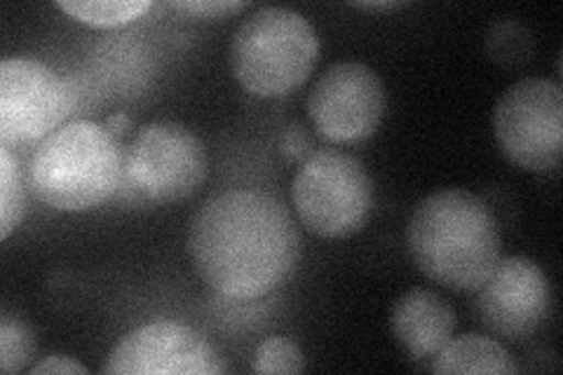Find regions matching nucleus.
Listing matches in <instances>:
<instances>
[{
	"mask_svg": "<svg viewBox=\"0 0 563 375\" xmlns=\"http://www.w3.org/2000/svg\"><path fill=\"white\" fill-rule=\"evenodd\" d=\"M188 254L207 289L254 300L285 284L301 254L289 209L258 190L211 198L190 223Z\"/></svg>",
	"mask_w": 563,
	"mask_h": 375,
	"instance_id": "1",
	"label": "nucleus"
},
{
	"mask_svg": "<svg viewBox=\"0 0 563 375\" xmlns=\"http://www.w3.org/2000/svg\"><path fill=\"white\" fill-rule=\"evenodd\" d=\"M407 244L422 275L461 294L477 291L503 254L496 213L465 188L428 195L411 213Z\"/></svg>",
	"mask_w": 563,
	"mask_h": 375,
	"instance_id": "2",
	"label": "nucleus"
},
{
	"mask_svg": "<svg viewBox=\"0 0 563 375\" xmlns=\"http://www.w3.org/2000/svg\"><path fill=\"white\" fill-rule=\"evenodd\" d=\"M125 151L118 136L92 120H76L43 139L29 167L35 198L57 211H90L118 190Z\"/></svg>",
	"mask_w": 563,
	"mask_h": 375,
	"instance_id": "3",
	"label": "nucleus"
},
{
	"mask_svg": "<svg viewBox=\"0 0 563 375\" xmlns=\"http://www.w3.org/2000/svg\"><path fill=\"white\" fill-rule=\"evenodd\" d=\"M320 57V38L303 14L261 8L240 24L231 45L233 76L261 99L285 97L301 87Z\"/></svg>",
	"mask_w": 563,
	"mask_h": 375,
	"instance_id": "4",
	"label": "nucleus"
},
{
	"mask_svg": "<svg viewBox=\"0 0 563 375\" xmlns=\"http://www.w3.org/2000/svg\"><path fill=\"white\" fill-rule=\"evenodd\" d=\"M291 198L301 225L322 240L357 235L374 211V184L357 157L317 148L294 176Z\"/></svg>",
	"mask_w": 563,
	"mask_h": 375,
	"instance_id": "5",
	"label": "nucleus"
},
{
	"mask_svg": "<svg viewBox=\"0 0 563 375\" xmlns=\"http://www.w3.org/2000/svg\"><path fill=\"white\" fill-rule=\"evenodd\" d=\"M493 132L509 163L526 172H550L563 155V89L544 78L507 87L493 109Z\"/></svg>",
	"mask_w": 563,
	"mask_h": 375,
	"instance_id": "6",
	"label": "nucleus"
},
{
	"mask_svg": "<svg viewBox=\"0 0 563 375\" xmlns=\"http://www.w3.org/2000/svg\"><path fill=\"white\" fill-rule=\"evenodd\" d=\"M209 174V157L198 134L179 122H151L125 153L130 186L151 202L172 205L196 195Z\"/></svg>",
	"mask_w": 563,
	"mask_h": 375,
	"instance_id": "7",
	"label": "nucleus"
},
{
	"mask_svg": "<svg viewBox=\"0 0 563 375\" xmlns=\"http://www.w3.org/2000/svg\"><path fill=\"white\" fill-rule=\"evenodd\" d=\"M68 82L47 64L12 57L0 64V139L3 146L33 144L64 128L74 111Z\"/></svg>",
	"mask_w": 563,
	"mask_h": 375,
	"instance_id": "8",
	"label": "nucleus"
},
{
	"mask_svg": "<svg viewBox=\"0 0 563 375\" xmlns=\"http://www.w3.org/2000/svg\"><path fill=\"white\" fill-rule=\"evenodd\" d=\"M385 87L374 68L357 62L329 66L310 89L308 115L333 144L374 136L385 115Z\"/></svg>",
	"mask_w": 563,
	"mask_h": 375,
	"instance_id": "9",
	"label": "nucleus"
},
{
	"mask_svg": "<svg viewBox=\"0 0 563 375\" xmlns=\"http://www.w3.org/2000/svg\"><path fill=\"white\" fill-rule=\"evenodd\" d=\"M482 324L500 338H531L552 312V284L542 267L526 256L500 258L477 289Z\"/></svg>",
	"mask_w": 563,
	"mask_h": 375,
	"instance_id": "10",
	"label": "nucleus"
},
{
	"mask_svg": "<svg viewBox=\"0 0 563 375\" xmlns=\"http://www.w3.org/2000/svg\"><path fill=\"white\" fill-rule=\"evenodd\" d=\"M106 375H219L223 366L205 338L176 321H153L128 333L106 356Z\"/></svg>",
	"mask_w": 563,
	"mask_h": 375,
	"instance_id": "11",
	"label": "nucleus"
},
{
	"mask_svg": "<svg viewBox=\"0 0 563 375\" xmlns=\"http://www.w3.org/2000/svg\"><path fill=\"white\" fill-rule=\"evenodd\" d=\"M390 329L413 360H432L455 333V312L439 294L411 289L393 306Z\"/></svg>",
	"mask_w": 563,
	"mask_h": 375,
	"instance_id": "12",
	"label": "nucleus"
},
{
	"mask_svg": "<svg viewBox=\"0 0 563 375\" xmlns=\"http://www.w3.org/2000/svg\"><path fill=\"white\" fill-rule=\"evenodd\" d=\"M432 373L457 375V373H493V375H515L519 366L498 341L488 335H457L434 356Z\"/></svg>",
	"mask_w": 563,
	"mask_h": 375,
	"instance_id": "13",
	"label": "nucleus"
},
{
	"mask_svg": "<svg viewBox=\"0 0 563 375\" xmlns=\"http://www.w3.org/2000/svg\"><path fill=\"white\" fill-rule=\"evenodd\" d=\"M57 8L70 20L97 29L125 26L151 10L148 0H59Z\"/></svg>",
	"mask_w": 563,
	"mask_h": 375,
	"instance_id": "14",
	"label": "nucleus"
},
{
	"mask_svg": "<svg viewBox=\"0 0 563 375\" xmlns=\"http://www.w3.org/2000/svg\"><path fill=\"white\" fill-rule=\"evenodd\" d=\"M24 219V188L20 165L10 148H0V238L8 240Z\"/></svg>",
	"mask_w": 563,
	"mask_h": 375,
	"instance_id": "15",
	"label": "nucleus"
},
{
	"mask_svg": "<svg viewBox=\"0 0 563 375\" xmlns=\"http://www.w3.org/2000/svg\"><path fill=\"white\" fill-rule=\"evenodd\" d=\"M306 368V356L303 350L298 348L291 338L285 335H273L268 341H263L256 348L254 354V373L263 375H294Z\"/></svg>",
	"mask_w": 563,
	"mask_h": 375,
	"instance_id": "16",
	"label": "nucleus"
},
{
	"mask_svg": "<svg viewBox=\"0 0 563 375\" xmlns=\"http://www.w3.org/2000/svg\"><path fill=\"white\" fill-rule=\"evenodd\" d=\"M33 356V333L22 319L5 315L0 319V371L20 373Z\"/></svg>",
	"mask_w": 563,
	"mask_h": 375,
	"instance_id": "17",
	"label": "nucleus"
},
{
	"mask_svg": "<svg viewBox=\"0 0 563 375\" xmlns=\"http://www.w3.org/2000/svg\"><path fill=\"white\" fill-rule=\"evenodd\" d=\"M172 10L184 12L190 16H207V20H217L223 14H233L244 8H250L246 0H174L169 3Z\"/></svg>",
	"mask_w": 563,
	"mask_h": 375,
	"instance_id": "18",
	"label": "nucleus"
},
{
	"mask_svg": "<svg viewBox=\"0 0 563 375\" xmlns=\"http://www.w3.org/2000/svg\"><path fill=\"white\" fill-rule=\"evenodd\" d=\"M314 144H312V136L308 134V130L303 128L301 122H291L287 124L285 130H282L279 136V153L285 155L289 163H306V159L314 153Z\"/></svg>",
	"mask_w": 563,
	"mask_h": 375,
	"instance_id": "19",
	"label": "nucleus"
},
{
	"mask_svg": "<svg viewBox=\"0 0 563 375\" xmlns=\"http://www.w3.org/2000/svg\"><path fill=\"white\" fill-rule=\"evenodd\" d=\"M31 375H87L90 371H87V366H82L80 362L70 360V356L66 354H52V356H45L43 362H38L35 366L29 368Z\"/></svg>",
	"mask_w": 563,
	"mask_h": 375,
	"instance_id": "20",
	"label": "nucleus"
},
{
	"mask_svg": "<svg viewBox=\"0 0 563 375\" xmlns=\"http://www.w3.org/2000/svg\"><path fill=\"white\" fill-rule=\"evenodd\" d=\"M352 8H360V10H366V12H395V10H401L407 8L409 3H404V0H376V3H350Z\"/></svg>",
	"mask_w": 563,
	"mask_h": 375,
	"instance_id": "21",
	"label": "nucleus"
},
{
	"mask_svg": "<svg viewBox=\"0 0 563 375\" xmlns=\"http://www.w3.org/2000/svg\"><path fill=\"white\" fill-rule=\"evenodd\" d=\"M106 128H109L115 136H122L132 128V120L125 113H115V115H111L109 120H106Z\"/></svg>",
	"mask_w": 563,
	"mask_h": 375,
	"instance_id": "22",
	"label": "nucleus"
}]
</instances>
